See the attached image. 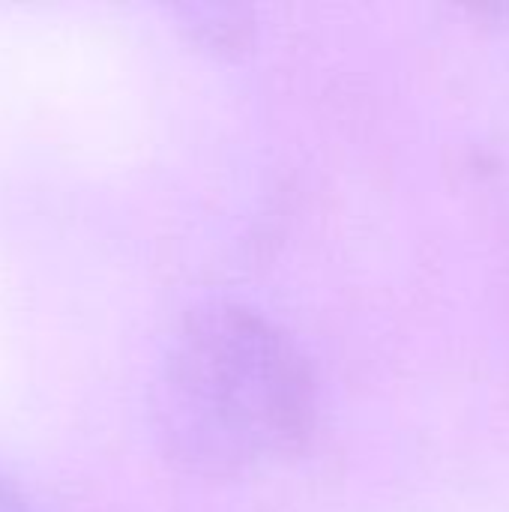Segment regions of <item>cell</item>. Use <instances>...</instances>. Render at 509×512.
Here are the masks:
<instances>
[{"mask_svg":"<svg viewBox=\"0 0 509 512\" xmlns=\"http://www.w3.org/2000/svg\"><path fill=\"white\" fill-rule=\"evenodd\" d=\"M312 423L315 378L270 318L213 303L174 330L153 387V426L177 468L234 477L297 450Z\"/></svg>","mask_w":509,"mask_h":512,"instance_id":"6da1fadb","label":"cell"},{"mask_svg":"<svg viewBox=\"0 0 509 512\" xmlns=\"http://www.w3.org/2000/svg\"><path fill=\"white\" fill-rule=\"evenodd\" d=\"M0 512H30V507L24 504V498L0 477Z\"/></svg>","mask_w":509,"mask_h":512,"instance_id":"7a4b0ae2","label":"cell"}]
</instances>
